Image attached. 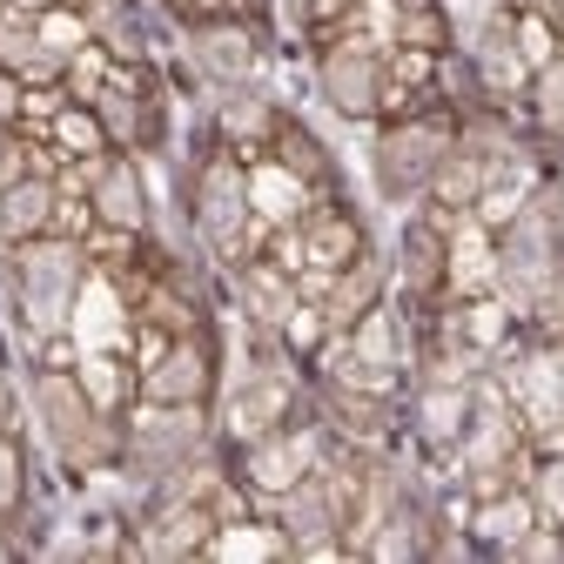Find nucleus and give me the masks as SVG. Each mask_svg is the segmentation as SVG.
I'll return each instance as SVG.
<instances>
[{
  "label": "nucleus",
  "mask_w": 564,
  "mask_h": 564,
  "mask_svg": "<svg viewBox=\"0 0 564 564\" xmlns=\"http://www.w3.org/2000/svg\"><path fill=\"white\" fill-rule=\"evenodd\" d=\"M14 416H21V403H14V383H8V377H0V431H8V423H14Z\"/></svg>",
  "instance_id": "bb28decb"
},
{
  "label": "nucleus",
  "mask_w": 564,
  "mask_h": 564,
  "mask_svg": "<svg viewBox=\"0 0 564 564\" xmlns=\"http://www.w3.org/2000/svg\"><path fill=\"white\" fill-rule=\"evenodd\" d=\"M538 511H544L551 524H564V464H544V470H538Z\"/></svg>",
  "instance_id": "4be33fe9"
},
{
  "label": "nucleus",
  "mask_w": 564,
  "mask_h": 564,
  "mask_svg": "<svg viewBox=\"0 0 564 564\" xmlns=\"http://www.w3.org/2000/svg\"><path fill=\"white\" fill-rule=\"evenodd\" d=\"M14 115H21V82H14V75H0V128H8Z\"/></svg>",
  "instance_id": "393cba45"
},
{
  "label": "nucleus",
  "mask_w": 564,
  "mask_h": 564,
  "mask_svg": "<svg viewBox=\"0 0 564 564\" xmlns=\"http://www.w3.org/2000/svg\"><path fill=\"white\" fill-rule=\"evenodd\" d=\"M95 216L108 229H141L149 223V202H141V175L128 162H95Z\"/></svg>",
  "instance_id": "9d476101"
},
{
  "label": "nucleus",
  "mask_w": 564,
  "mask_h": 564,
  "mask_svg": "<svg viewBox=\"0 0 564 564\" xmlns=\"http://www.w3.org/2000/svg\"><path fill=\"white\" fill-rule=\"evenodd\" d=\"M444 149H451V141H444L437 128H397V134H383V149H377L383 188H390V195H410V188H423V182L437 175Z\"/></svg>",
  "instance_id": "0eeeda50"
},
{
  "label": "nucleus",
  "mask_w": 564,
  "mask_h": 564,
  "mask_svg": "<svg viewBox=\"0 0 564 564\" xmlns=\"http://www.w3.org/2000/svg\"><path fill=\"white\" fill-rule=\"evenodd\" d=\"M343 8H357V0H310V14H316V21H336Z\"/></svg>",
  "instance_id": "c85d7f7f"
},
{
  "label": "nucleus",
  "mask_w": 564,
  "mask_h": 564,
  "mask_svg": "<svg viewBox=\"0 0 564 564\" xmlns=\"http://www.w3.org/2000/svg\"><path fill=\"white\" fill-rule=\"evenodd\" d=\"M524 524H531V511H524V505H490V518H484V531H490V538H518Z\"/></svg>",
  "instance_id": "b1692460"
},
{
  "label": "nucleus",
  "mask_w": 564,
  "mask_h": 564,
  "mask_svg": "<svg viewBox=\"0 0 564 564\" xmlns=\"http://www.w3.org/2000/svg\"><path fill=\"white\" fill-rule=\"evenodd\" d=\"M0 8H8V14H47L54 0H0Z\"/></svg>",
  "instance_id": "c756f323"
},
{
  "label": "nucleus",
  "mask_w": 564,
  "mask_h": 564,
  "mask_svg": "<svg viewBox=\"0 0 564 564\" xmlns=\"http://www.w3.org/2000/svg\"><path fill=\"white\" fill-rule=\"evenodd\" d=\"M310 477V437H262L249 451V484L269 490V498H282L290 484Z\"/></svg>",
  "instance_id": "f8f14e48"
},
{
  "label": "nucleus",
  "mask_w": 564,
  "mask_h": 564,
  "mask_svg": "<svg viewBox=\"0 0 564 564\" xmlns=\"http://www.w3.org/2000/svg\"><path fill=\"white\" fill-rule=\"evenodd\" d=\"M202 390H208V357L195 343H175L169 357H155L149 377H141V397L149 403H202Z\"/></svg>",
  "instance_id": "1a4fd4ad"
},
{
  "label": "nucleus",
  "mask_w": 564,
  "mask_h": 564,
  "mask_svg": "<svg viewBox=\"0 0 564 564\" xmlns=\"http://www.w3.org/2000/svg\"><path fill=\"white\" fill-rule=\"evenodd\" d=\"M538 115H544V128H564V61H551L538 75Z\"/></svg>",
  "instance_id": "412c9836"
},
{
  "label": "nucleus",
  "mask_w": 564,
  "mask_h": 564,
  "mask_svg": "<svg viewBox=\"0 0 564 564\" xmlns=\"http://www.w3.org/2000/svg\"><path fill=\"white\" fill-rule=\"evenodd\" d=\"M195 54H202V67L208 75H223V82H242L249 75V34H236V28H208L202 41H195Z\"/></svg>",
  "instance_id": "f3484780"
},
{
  "label": "nucleus",
  "mask_w": 564,
  "mask_h": 564,
  "mask_svg": "<svg viewBox=\"0 0 564 564\" xmlns=\"http://www.w3.org/2000/svg\"><path fill=\"white\" fill-rule=\"evenodd\" d=\"M61 134L75 141V149H95V121H82V115H67V121H61Z\"/></svg>",
  "instance_id": "a878e982"
},
{
  "label": "nucleus",
  "mask_w": 564,
  "mask_h": 564,
  "mask_svg": "<svg viewBox=\"0 0 564 564\" xmlns=\"http://www.w3.org/2000/svg\"><path fill=\"white\" fill-rule=\"evenodd\" d=\"M544 296H551V310L564 316V269H551V290H544Z\"/></svg>",
  "instance_id": "7c9ffc66"
},
{
  "label": "nucleus",
  "mask_w": 564,
  "mask_h": 564,
  "mask_svg": "<svg viewBox=\"0 0 564 564\" xmlns=\"http://www.w3.org/2000/svg\"><path fill=\"white\" fill-rule=\"evenodd\" d=\"M437 195L451 202V208H470V202H484V188H490V162H484V149L470 141V149H444V162H437Z\"/></svg>",
  "instance_id": "4468645a"
},
{
  "label": "nucleus",
  "mask_w": 564,
  "mask_h": 564,
  "mask_svg": "<svg viewBox=\"0 0 564 564\" xmlns=\"http://www.w3.org/2000/svg\"><path fill=\"white\" fill-rule=\"evenodd\" d=\"M377 296H383V269L357 256V262H343V275H336V290H329L323 316H329L336 329H357V323L377 310Z\"/></svg>",
  "instance_id": "ddd939ff"
},
{
  "label": "nucleus",
  "mask_w": 564,
  "mask_h": 564,
  "mask_svg": "<svg viewBox=\"0 0 564 564\" xmlns=\"http://www.w3.org/2000/svg\"><path fill=\"white\" fill-rule=\"evenodd\" d=\"M202 444V416L195 403H149L134 423V464H149V470H175L188 464Z\"/></svg>",
  "instance_id": "20e7f679"
},
{
  "label": "nucleus",
  "mask_w": 564,
  "mask_h": 564,
  "mask_svg": "<svg viewBox=\"0 0 564 564\" xmlns=\"http://www.w3.org/2000/svg\"><path fill=\"white\" fill-rule=\"evenodd\" d=\"M14 498H21V457H14L8 437H0V511H14Z\"/></svg>",
  "instance_id": "5701e85b"
},
{
  "label": "nucleus",
  "mask_w": 564,
  "mask_h": 564,
  "mask_svg": "<svg viewBox=\"0 0 564 564\" xmlns=\"http://www.w3.org/2000/svg\"><path fill=\"white\" fill-rule=\"evenodd\" d=\"M551 208H557V202H544L538 216H524V223L505 236V256H498V282H505V296H511L518 310L544 303V290H551Z\"/></svg>",
  "instance_id": "7ed1b4c3"
},
{
  "label": "nucleus",
  "mask_w": 564,
  "mask_h": 564,
  "mask_svg": "<svg viewBox=\"0 0 564 564\" xmlns=\"http://www.w3.org/2000/svg\"><path fill=\"white\" fill-rule=\"evenodd\" d=\"M544 383H551V397H557V410H564V357L544 364Z\"/></svg>",
  "instance_id": "cd10ccee"
},
{
  "label": "nucleus",
  "mask_w": 564,
  "mask_h": 564,
  "mask_svg": "<svg viewBox=\"0 0 564 564\" xmlns=\"http://www.w3.org/2000/svg\"><path fill=\"white\" fill-rule=\"evenodd\" d=\"M47 223H54V188L41 175H21L0 188V236L34 242V236H47Z\"/></svg>",
  "instance_id": "9b49d317"
},
{
  "label": "nucleus",
  "mask_w": 564,
  "mask_h": 564,
  "mask_svg": "<svg viewBox=\"0 0 564 564\" xmlns=\"http://www.w3.org/2000/svg\"><path fill=\"white\" fill-rule=\"evenodd\" d=\"M282 524H290V544H303V551L329 544V538H336V524H343L329 477H303V484L282 490Z\"/></svg>",
  "instance_id": "6e6552de"
},
{
  "label": "nucleus",
  "mask_w": 564,
  "mask_h": 564,
  "mask_svg": "<svg viewBox=\"0 0 564 564\" xmlns=\"http://www.w3.org/2000/svg\"><path fill=\"white\" fill-rule=\"evenodd\" d=\"M75 282H82V256L75 242H28L21 256V303H28V323L41 336H54L67 323V310H75Z\"/></svg>",
  "instance_id": "f03ea898"
},
{
  "label": "nucleus",
  "mask_w": 564,
  "mask_h": 564,
  "mask_svg": "<svg viewBox=\"0 0 564 564\" xmlns=\"http://www.w3.org/2000/svg\"><path fill=\"white\" fill-rule=\"evenodd\" d=\"M195 216H202V236L216 242L223 256L242 242V229H249V188H242V175H236V162H208L202 169V195H195Z\"/></svg>",
  "instance_id": "39448f33"
},
{
  "label": "nucleus",
  "mask_w": 564,
  "mask_h": 564,
  "mask_svg": "<svg viewBox=\"0 0 564 564\" xmlns=\"http://www.w3.org/2000/svg\"><path fill=\"white\" fill-rule=\"evenodd\" d=\"M242 303L256 323H290L296 316V296H290V282H282L275 269H249L242 275Z\"/></svg>",
  "instance_id": "a211bd4d"
},
{
  "label": "nucleus",
  "mask_w": 564,
  "mask_h": 564,
  "mask_svg": "<svg viewBox=\"0 0 564 564\" xmlns=\"http://www.w3.org/2000/svg\"><path fill=\"white\" fill-rule=\"evenodd\" d=\"M282 410H290V390H282V377H256V383H242V390H236L229 423H236L242 437H269L275 423H282Z\"/></svg>",
  "instance_id": "2eb2a0df"
},
{
  "label": "nucleus",
  "mask_w": 564,
  "mask_h": 564,
  "mask_svg": "<svg viewBox=\"0 0 564 564\" xmlns=\"http://www.w3.org/2000/svg\"><path fill=\"white\" fill-rule=\"evenodd\" d=\"M323 95L343 108V115H377V101H383V61L370 54V47H329V61H323Z\"/></svg>",
  "instance_id": "423d86ee"
},
{
  "label": "nucleus",
  "mask_w": 564,
  "mask_h": 564,
  "mask_svg": "<svg viewBox=\"0 0 564 564\" xmlns=\"http://www.w3.org/2000/svg\"><path fill=\"white\" fill-rule=\"evenodd\" d=\"M403 275H410V290H437V275H444V236L437 229H410L403 236Z\"/></svg>",
  "instance_id": "6ab92c4d"
},
{
  "label": "nucleus",
  "mask_w": 564,
  "mask_h": 564,
  "mask_svg": "<svg viewBox=\"0 0 564 564\" xmlns=\"http://www.w3.org/2000/svg\"><path fill=\"white\" fill-rule=\"evenodd\" d=\"M34 403H41V423H47V444L75 464V470H88V464L108 457V423H101V410L88 403V390H82L75 377L47 370V377L34 383Z\"/></svg>",
  "instance_id": "f257e3e1"
},
{
  "label": "nucleus",
  "mask_w": 564,
  "mask_h": 564,
  "mask_svg": "<svg viewBox=\"0 0 564 564\" xmlns=\"http://www.w3.org/2000/svg\"><path fill=\"white\" fill-rule=\"evenodd\" d=\"M0 61H8V67H28V75H34V67H54L47 41H41L34 28H21L14 14H0Z\"/></svg>",
  "instance_id": "aec40b11"
},
{
  "label": "nucleus",
  "mask_w": 564,
  "mask_h": 564,
  "mask_svg": "<svg viewBox=\"0 0 564 564\" xmlns=\"http://www.w3.org/2000/svg\"><path fill=\"white\" fill-rule=\"evenodd\" d=\"M303 256L316 269H343V262H357V223L349 216H316L303 229Z\"/></svg>",
  "instance_id": "dca6fc26"
}]
</instances>
